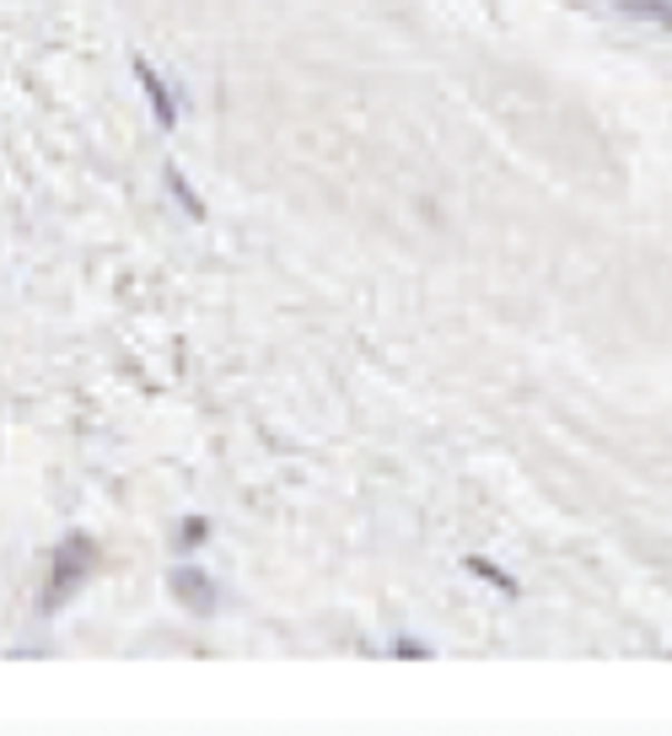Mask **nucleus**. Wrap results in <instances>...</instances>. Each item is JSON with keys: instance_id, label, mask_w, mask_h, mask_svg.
<instances>
[{"instance_id": "obj_1", "label": "nucleus", "mask_w": 672, "mask_h": 736, "mask_svg": "<svg viewBox=\"0 0 672 736\" xmlns=\"http://www.w3.org/2000/svg\"><path fill=\"white\" fill-rule=\"evenodd\" d=\"M97 570V538L92 532H70L60 549H55V559H49V581H43V602H38V614H60L65 602L81 591V586L92 581Z\"/></svg>"}, {"instance_id": "obj_2", "label": "nucleus", "mask_w": 672, "mask_h": 736, "mask_svg": "<svg viewBox=\"0 0 672 736\" xmlns=\"http://www.w3.org/2000/svg\"><path fill=\"white\" fill-rule=\"evenodd\" d=\"M167 591L184 602L188 614H199V618L215 614V581L199 570V565H173V570H167Z\"/></svg>"}, {"instance_id": "obj_3", "label": "nucleus", "mask_w": 672, "mask_h": 736, "mask_svg": "<svg viewBox=\"0 0 672 736\" xmlns=\"http://www.w3.org/2000/svg\"><path fill=\"white\" fill-rule=\"evenodd\" d=\"M135 81H140V92H146V108H152L156 129H178V97H173V87H167L146 60H135Z\"/></svg>"}, {"instance_id": "obj_4", "label": "nucleus", "mask_w": 672, "mask_h": 736, "mask_svg": "<svg viewBox=\"0 0 672 736\" xmlns=\"http://www.w3.org/2000/svg\"><path fill=\"white\" fill-rule=\"evenodd\" d=\"M162 184H167V194H173V199L184 205V215H188V220H199V215H205V199H199V194L188 188L184 167H167V173H162Z\"/></svg>"}, {"instance_id": "obj_5", "label": "nucleus", "mask_w": 672, "mask_h": 736, "mask_svg": "<svg viewBox=\"0 0 672 736\" xmlns=\"http://www.w3.org/2000/svg\"><path fill=\"white\" fill-rule=\"evenodd\" d=\"M630 17H645L651 28H662V32H672V0H619Z\"/></svg>"}, {"instance_id": "obj_6", "label": "nucleus", "mask_w": 672, "mask_h": 736, "mask_svg": "<svg viewBox=\"0 0 672 736\" xmlns=\"http://www.w3.org/2000/svg\"><path fill=\"white\" fill-rule=\"evenodd\" d=\"M205 538H211V522H205V517H188V522H178V553L199 549Z\"/></svg>"}, {"instance_id": "obj_7", "label": "nucleus", "mask_w": 672, "mask_h": 736, "mask_svg": "<svg viewBox=\"0 0 672 736\" xmlns=\"http://www.w3.org/2000/svg\"><path fill=\"white\" fill-rule=\"evenodd\" d=\"M468 570H474V576H479V581L500 586V591H506V597H517V581H512V576H506V570H495V565H489V559H468Z\"/></svg>"}, {"instance_id": "obj_8", "label": "nucleus", "mask_w": 672, "mask_h": 736, "mask_svg": "<svg viewBox=\"0 0 672 736\" xmlns=\"http://www.w3.org/2000/svg\"><path fill=\"white\" fill-rule=\"evenodd\" d=\"M393 656H430V645H415V640H398Z\"/></svg>"}]
</instances>
